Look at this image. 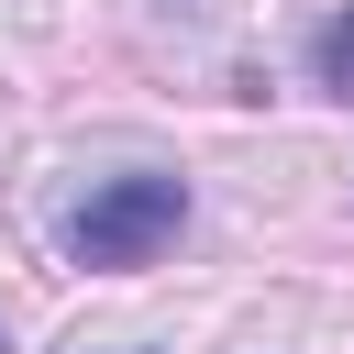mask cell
<instances>
[{"mask_svg":"<svg viewBox=\"0 0 354 354\" xmlns=\"http://www.w3.org/2000/svg\"><path fill=\"white\" fill-rule=\"evenodd\" d=\"M177 221H188V188L144 166V177H111V188H88V210L66 221V254L122 277V266H144L155 243H177Z\"/></svg>","mask_w":354,"mask_h":354,"instance_id":"6da1fadb","label":"cell"},{"mask_svg":"<svg viewBox=\"0 0 354 354\" xmlns=\"http://www.w3.org/2000/svg\"><path fill=\"white\" fill-rule=\"evenodd\" d=\"M310 77H321L332 100H354V11H321V22H310Z\"/></svg>","mask_w":354,"mask_h":354,"instance_id":"7a4b0ae2","label":"cell"}]
</instances>
